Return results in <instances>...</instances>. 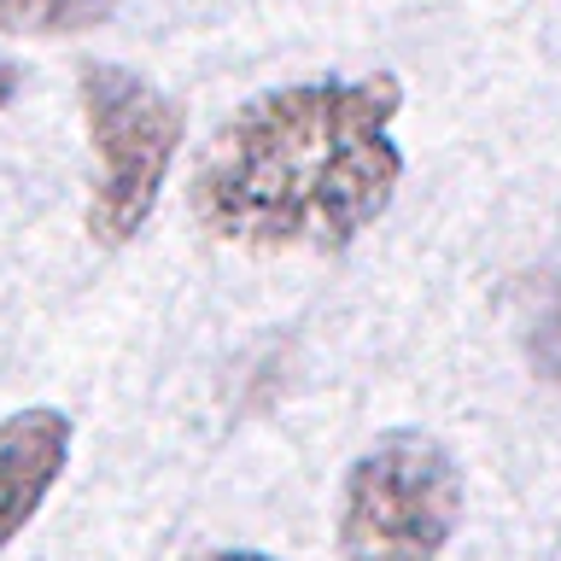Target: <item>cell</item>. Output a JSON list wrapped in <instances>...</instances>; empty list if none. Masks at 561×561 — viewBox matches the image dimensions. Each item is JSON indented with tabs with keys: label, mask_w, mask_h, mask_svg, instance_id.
<instances>
[{
	"label": "cell",
	"mask_w": 561,
	"mask_h": 561,
	"mask_svg": "<svg viewBox=\"0 0 561 561\" xmlns=\"http://www.w3.org/2000/svg\"><path fill=\"white\" fill-rule=\"evenodd\" d=\"M398 77H322L245 100L193 170L205 234L257 252H340L392 205L403 152L392 117Z\"/></svg>",
	"instance_id": "6da1fadb"
},
{
	"label": "cell",
	"mask_w": 561,
	"mask_h": 561,
	"mask_svg": "<svg viewBox=\"0 0 561 561\" xmlns=\"http://www.w3.org/2000/svg\"><path fill=\"white\" fill-rule=\"evenodd\" d=\"M462 526V468L427 433H386L345 473V561H438Z\"/></svg>",
	"instance_id": "7a4b0ae2"
},
{
	"label": "cell",
	"mask_w": 561,
	"mask_h": 561,
	"mask_svg": "<svg viewBox=\"0 0 561 561\" xmlns=\"http://www.w3.org/2000/svg\"><path fill=\"white\" fill-rule=\"evenodd\" d=\"M82 117L100 158L94 199H88V234L105 245H123L152 217L175 152H182L187 117L158 82L135 77L123 65L82 70Z\"/></svg>",
	"instance_id": "3957f363"
},
{
	"label": "cell",
	"mask_w": 561,
	"mask_h": 561,
	"mask_svg": "<svg viewBox=\"0 0 561 561\" xmlns=\"http://www.w3.org/2000/svg\"><path fill=\"white\" fill-rule=\"evenodd\" d=\"M70 456V421L59 410H18L0 421V550L35 520Z\"/></svg>",
	"instance_id": "277c9868"
},
{
	"label": "cell",
	"mask_w": 561,
	"mask_h": 561,
	"mask_svg": "<svg viewBox=\"0 0 561 561\" xmlns=\"http://www.w3.org/2000/svg\"><path fill=\"white\" fill-rule=\"evenodd\" d=\"M117 0H0V30L7 35H82L105 24Z\"/></svg>",
	"instance_id": "5b68a950"
},
{
	"label": "cell",
	"mask_w": 561,
	"mask_h": 561,
	"mask_svg": "<svg viewBox=\"0 0 561 561\" xmlns=\"http://www.w3.org/2000/svg\"><path fill=\"white\" fill-rule=\"evenodd\" d=\"M526 363L543 386L561 392V275L543 280L533 310H526Z\"/></svg>",
	"instance_id": "8992f818"
},
{
	"label": "cell",
	"mask_w": 561,
	"mask_h": 561,
	"mask_svg": "<svg viewBox=\"0 0 561 561\" xmlns=\"http://www.w3.org/2000/svg\"><path fill=\"white\" fill-rule=\"evenodd\" d=\"M193 561H275V556H257V550H210V556H193Z\"/></svg>",
	"instance_id": "52a82bcc"
},
{
	"label": "cell",
	"mask_w": 561,
	"mask_h": 561,
	"mask_svg": "<svg viewBox=\"0 0 561 561\" xmlns=\"http://www.w3.org/2000/svg\"><path fill=\"white\" fill-rule=\"evenodd\" d=\"M12 88H18V77H12V65H0V105L12 100Z\"/></svg>",
	"instance_id": "ba28073f"
}]
</instances>
